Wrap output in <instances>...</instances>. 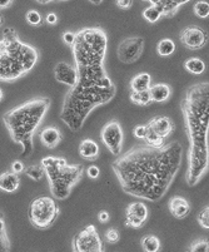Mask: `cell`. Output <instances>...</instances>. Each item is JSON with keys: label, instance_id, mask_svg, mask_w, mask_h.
Wrapping results in <instances>:
<instances>
[{"label": "cell", "instance_id": "6da1fadb", "mask_svg": "<svg viewBox=\"0 0 209 252\" xmlns=\"http://www.w3.org/2000/svg\"><path fill=\"white\" fill-rule=\"evenodd\" d=\"M107 35L100 28H86L75 33L73 44L77 83L64 99L60 118L73 132L82 129L95 107L109 103L117 88L104 68Z\"/></svg>", "mask_w": 209, "mask_h": 252}, {"label": "cell", "instance_id": "7a4b0ae2", "mask_svg": "<svg viewBox=\"0 0 209 252\" xmlns=\"http://www.w3.org/2000/svg\"><path fill=\"white\" fill-rule=\"evenodd\" d=\"M183 146L173 141L160 147L139 143L112 163L125 193L158 202L182 166Z\"/></svg>", "mask_w": 209, "mask_h": 252}, {"label": "cell", "instance_id": "3957f363", "mask_svg": "<svg viewBox=\"0 0 209 252\" xmlns=\"http://www.w3.org/2000/svg\"><path fill=\"white\" fill-rule=\"evenodd\" d=\"M208 82L193 84L185 91L180 107L189 138L187 182L196 186L208 172Z\"/></svg>", "mask_w": 209, "mask_h": 252}, {"label": "cell", "instance_id": "277c9868", "mask_svg": "<svg viewBox=\"0 0 209 252\" xmlns=\"http://www.w3.org/2000/svg\"><path fill=\"white\" fill-rule=\"evenodd\" d=\"M49 107L50 98L39 97L18 105L3 116L11 139L23 147V157H29L33 153V136Z\"/></svg>", "mask_w": 209, "mask_h": 252}, {"label": "cell", "instance_id": "5b68a950", "mask_svg": "<svg viewBox=\"0 0 209 252\" xmlns=\"http://www.w3.org/2000/svg\"><path fill=\"white\" fill-rule=\"evenodd\" d=\"M38 59V50L23 43L15 29H4L0 40V81L19 79L35 67Z\"/></svg>", "mask_w": 209, "mask_h": 252}, {"label": "cell", "instance_id": "8992f818", "mask_svg": "<svg viewBox=\"0 0 209 252\" xmlns=\"http://www.w3.org/2000/svg\"><path fill=\"white\" fill-rule=\"evenodd\" d=\"M49 181L50 192L59 201L69 197L72 189L82 180L84 167L82 164H69L60 157H45L40 162Z\"/></svg>", "mask_w": 209, "mask_h": 252}, {"label": "cell", "instance_id": "52a82bcc", "mask_svg": "<svg viewBox=\"0 0 209 252\" xmlns=\"http://www.w3.org/2000/svg\"><path fill=\"white\" fill-rule=\"evenodd\" d=\"M28 216L31 224L39 230L52 227L59 216V207L54 198L40 196L34 198L28 208Z\"/></svg>", "mask_w": 209, "mask_h": 252}, {"label": "cell", "instance_id": "ba28073f", "mask_svg": "<svg viewBox=\"0 0 209 252\" xmlns=\"http://www.w3.org/2000/svg\"><path fill=\"white\" fill-rule=\"evenodd\" d=\"M73 250L77 252H103L104 245L93 224L83 228L73 238Z\"/></svg>", "mask_w": 209, "mask_h": 252}, {"label": "cell", "instance_id": "9c48e42d", "mask_svg": "<svg viewBox=\"0 0 209 252\" xmlns=\"http://www.w3.org/2000/svg\"><path fill=\"white\" fill-rule=\"evenodd\" d=\"M144 50V39L142 36H130L124 39L117 48V57L124 64H133L141 58Z\"/></svg>", "mask_w": 209, "mask_h": 252}, {"label": "cell", "instance_id": "30bf717a", "mask_svg": "<svg viewBox=\"0 0 209 252\" xmlns=\"http://www.w3.org/2000/svg\"><path fill=\"white\" fill-rule=\"evenodd\" d=\"M100 137H102L105 147L110 152L116 156L120 155L121 150H123L124 133L121 125L118 121H110L109 123H107L100 132Z\"/></svg>", "mask_w": 209, "mask_h": 252}, {"label": "cell", "instance_id": "8fae6325", "mask_svg": "<svg viewBox=\"0 0 209 252\" xmlns=\"http://www.w3.org/2000/svg\"><path fill=\"white\" fill-rule=\"evenodd\" d=\"M179 38H180L182 44L190 50L202 49L206 47L207 42H208V35L206 32L197 25H189L183 29Z\"/></svg>", "mask_w": 209, "mask_h": 252}, {"label": "cell", "instance_id": "7c38bea8", "mask_svg": "<svg viewBox=\"0 0 209 252\" xmlns=\"http://www.w3.org/2000/svg\"><path fill=\"white\" fill-rule=\"evenodd\" d=\"M125 226L133 228H141L148 219V208L143 202H133L127 207Z\"/></svg>", "mask_w": 209, "mask_h": 252}, {"label": "cell", "instance_id": "4fadbf2b", "mask_svg": "<svg viewBox=\"0 0 209 252\" xmlns=\"http://www.w3.org/2000/svg\"><path fill=\"white\" fill-rule=\"evenodd\" d=\"M55 79L59 83H63L68 87H74L77 83V69L73 67L72 64L66 63V62H59L57 63L54 68Z\"/></svg>", "mask_w": 209, "mask_h": 252}, {"label": "cell", "instance_id": "5bb4252c", "mask_svg": "<svg viewBox=\"0 0 209 252\" xmlns=\"http://www.w3.org/2000/svg\"><path fill=\"white\" fill-rule=\"evenodd\" d=\"M147 127L150 128L155 134H158V136L165 139L173 132L174 128H176V125H174V122L169 117L158 116L154 117V118H151L147 123Z\"/></svg>", "mask_w": 209, "mask_h": 252}, {"label": "cell", "instance_id": "9a60e30c", "mask_svg": "<svg viewBox=\"0 0 209 252\" xmlns=\"http://www.w3.org/2000/svg\"><path fill=\"white\" fill-rule=\"evenodd\" d=\"M39 138H40L43 146L53 150L63 141V133L57 127H47L41 130L40 134H39Z\"/></svg>", "mask_w": 209, "mask_h": 252}, {"label": "cell", "instance_id": "2e32d148", "mask_svg": "<svg viewBox=\"0 0 209 252\" xmlns=\"http://www.w3.org/2000/svg\"><path fill=\"white\" fill-rule=\"evenodd\" d=\"M168 207L169 211H171V214L173 215L176 219H185V217L190 214L189 202L180 196L172 197L168 202Z\"/></svg>", "mask_w": 209, "mask_h": 252}, {"label": "cell", "instance_id": "e0dca14e", "mask_svg": "<svg viewBox=\"0 0 209 252\" xmlns=\"http://www.w3.org/2000/svg\"><path fill=\"white\" fill-rule=\"evenodd\" d=\"M148 1L160 9L163 17L172 18L178 13V9L183 4L188 3L189 0H148Z\"/></svg>", "mask_w": 209, "mask_h": 252}, {"label": "cell", "instance_id": "ac0fdd59", "mask_svg": "<svg viewBox=\"0 0 209 252\" xmlns=\"http://www.w3.org/2000/svg\"><path fill=\"white\" fill-rule=\"evenodd\" d=\"M20 177L14 172H4L0 175V189L6 193H13L19 189Z\"/></svg>", "mask_w": 209, "mask_h": 252}, {"label": "cell", "instance_id": "d6986e66", "mask_svg": "<svg viewBox=\"0 0 209 252\" xmlns=\"http://www.w3.org/2000/svg\"><path fill=\"white\" fill-rule=\"evenodd\" d=\"M79 155L82 156L84 159H88V161H94L99 156V146L96 142H94L93 139H83L79 144Z\"/></svg>", "mask_w": 209, "mask_h": 252}, {"label": "cell", "instance_id": "ffe728a7", "mask_svg": "<svg viewBox=\"0 0 209 252\" xmlns=\"http://www.w3.org/2000/svg\"><path fill=\"white\" fill-rule=\"evenodd\" d=\"M149 93H150L151 102L164 103L169 99V97H171L172 88L168 84L158 83L155 84V86H150Z\"/></svg>", "mask_w": 209, "mask_h": 252}, {"label": "cell", "instance_id": "44dd1931", "mask_svg": "<svg viewBox=\"0 0 209 252\" xmlns=\"http://www.w3.org/2000/svg\"><path fill=\"white\" fill-rule=\"evenodd\" d=\"M151 84V77L149 73H141L137 74L132 81H130V89L133 92H139V91H147L150 88Z\"/></svg>", "mask_w": 209, "mask_h": 252}, {"label": "cell", "instance_id": "7402d4cb", "mask_svg": "<svg viewBox=\"0 0 209 252\" xmlns=\"http://www.w3.org/2000/svg\"><path fill=\"white\" fill-rule=\"evenodd\" d=\"M142 249L146 252H158L162 249L160 240L154 235H146L141 240Z\"/></svg>", "mask_w": 209, "mask_h": 252}, {"label": "cell", "instance_id": "603a6c76", "mask_svg": "<svg viewBox=\"0 0 209 252\" xmlns=\"http://www.w3.org/2000/svg\"><path fill=\"white\" fill-rule=\"evenodd\" d=\"M184 68L192 74H203L206 70V63L201 58H189L184 62Z\"/></svg>", "mask_w": 209, "mask_h": 252}, {"label": "cell", "instance_id": "cb8c5ba5", "mask_svg": "<svg viewBox=\"0 0 209 252\" xmlns=\"http://www.w3.org/2000/svg\"><path fill=\"white\" fill-rule=\"evenodd\" d=\"M176 52V43L169 38L162 39L157 45V53L160 57H169Z\"/></svg>", "mask_w": 209, "mask_h": 252}, {"label": "cell", "instance_id": "d4e9b609", "mask_svg": "<svg viewBox=\"0 0 209 252\" xmlns=\"http://www.w3.org/2000/svg\"><path fill=\"white\" fill-rule=\"evenodd\" d=\"M10 241H9L8 233H6L5 221H4V215L0 211V251H10Z\"/></svg>", "mask_w": 209, "mask_h": 252}, {"label": "cell", "instance_id": "484cf974", "mask_svg": "<svg viewBox=\"0 0 209 252\" xmlns=\"http://www.w3.org/2000/svg\"><path fill=\"white\" fill-rule=\"evenodd\" d=\"M130 100L137 105H148L151 103L149 89L139 92H130Z\"/></svg>", "mask_w": 209, "mask_h": 252}, {"label": "cell", "instance_id": "4316f807", "mask_svg": "<svg viewBox=\"0 0 209 252\" xmlns=\"http://www.w3.org/2000/svg\"><path fill=\"white\" fill-rule=\"evenodd\" d=\"M143 17H144V19L147 20V22L157 23L158 20H159L160 18L163 17V14H162V11H160V9L158 8V6L150 4L148 8H146L143 10Z\"/></svg>", "mask_w": 209, "mask_h": 252}, {"label": "cell", "instance_id": "83f0119b", "mask_svg": "<svg viewBox=\"0 0 209 252\" xmlns=\"http://www.w3.org/2000/svg\"><path fill=\"white\" fill-rule=\"evenodd\" d=\"M24 172L27 173L28 177H30L31 180L34 181H41L43 180V177L45 176V172H44V168L40 166H38V164H33V166H29L27 167V168L24 169Z\"/></svg>", "mask_w": 209, "mask_h": 252}, {"label": "cell", "instance_id": "f1b7e54d", "mask_svg": "<svg viewBox=\"0 0 209 252\" xmlns=\"http://www.w3.org/2000/svg\"><path fill=\"white\" fill-rule=\"evenodd\" d=\"M144 143L149 144L151 147H160L164 144V138L159 137L158 134H155L150 128L147 127V134H146V138L143 139Z\"/></svg>", "mask_w": 209, "mask_h": 252}, {"label": "cell", "instance_id": "f546056e", "mask_svg": "<svg viewBox=\"0 0 209 252\" xmlns=\"http://www.w3.org/2000/svg\"><path fill=\"white\" fill-rule=\"evenodd\" d=\"M193 10H194V14L197 17L202 18V19H206V18L209 17V4L206 0H199L194 4L193 6Z\"/></svg>", "mask_w": 209, "mask_h": 252}, {"label": "cell", "instance_id": "4dcf8cb0", "mask_svg": "<svg viewBox=\"0 0 209 252\" xmlns=\"http://www.w3.org/2000/svg\"><path fill=\"white\" fill-rule=\"evenodd\" d=\"M25 19H27V22L29 23V24L34 25V27H38V25H40L41 23H43V18H41L40 13L36 10H34V9L27 11Z\"/></svg>", "mask_w": 209, "mask_h": 252}, {"label": "cell", "instance_id": "1f68e13d", "mask_svg": "<svg viewBox=\"0 0 209 252\" xmlns=\"http://www.w3.org/2000/svg\"><path fill=\"white\" fill-rule=\"evenodd\" d=\"M188 250L190 252H208V241L207 240H199V241L192 242Z\"/></svg>", "mask_w": 209, "mask_h": 252}, {"label": "cell", "instance_id": "d6a6232c", "mask_svg": "<svg viewBox=\"0 0 209 252\" xmlns=\"http://www.w3.org/2000/svg\"><path fill=\"white\" fill-rule=\"evenodd\" d=\"M197 220H198L199 224H201L202 227L207 228V230H208V228H209V207H208V206L203 207V210H202L201 212L198 214V217H197Z\"/></svg>", "mask_w": 209, "mask_h": 252}, {"label": "cell", "instance_id": "836d02e7", "mask_svg": "<svg viewBox=\"0 0 209 252\" xmlns=\"http://www.w3.org/2000/svg\"><path fill=\"white\" fill-rule=\"evenodd\" d=\"M105 238L109 244H116L119 241L120 235H119V231L117 228H109V230L105 232Z\"/></svg>", "mask_w": 209, "mask_h": 252}, {"label": "cell", "instance_id": "e575fe53", "mask_svg": "<svg viewBox=\"0 0 209 252\" xmlns=\"http://www.w3.org/2000/svg\"><path fill=\"white\" fill-rule=\"evenodd\" d=\"M133 134H134V137L137 139L143 141V139L146 138V134H147V126L139 125L137 126V127H134V129H133Z\"/></svg>", "mask_w": 209, "mask_h": 252}, {"label": "cell", "instance_id": "d590c367", "mask_svg": "<svg viewBox=\"0 0 209 252\" xmlns=\"http://www.w3.org/2000/svg\"><path fill=\"white\" fill-rule=\"evenodd\" d=\"M61 38H63V42L65 43L66 45L73 47V44H74L75 42V33L74 32H64Z\"/></svg>", "mask_w": 209, "mask_h": 252}, {"label": "cell", "instance_id": "8d00e7d4", "mask_svg": "<svg viewBox=\"0 0 209 252\" xmlns=\"http://www.w3.org/2000/svg\"><path fill=\"white\" fill-rule=\"evenodd\" d=\"M25 169V166L24 163H23L22 161H14L13 163H11V172H14V173H22V172H24Z\"/></svg>", "mask_w": 209, "mask_h": 252}, {"label": "cell", "instance_id": "74e56055", "mask_svg": "<svg viewBox=\"0 0 209 252\" xmlns=\"http://www.w3.org/2000/svg\"><path fill=\"white\" fill-rule=\"evenodd\" d=\"M99 173H100V169L96 166H94V164L93 166H89L88 168H87V175H88L90 178H93V180L99 177Z\"/></svg>", "mask_w": 209, "mask_h": 252}, {"label": "cell", "instance_id": "f35d334b", "mask_svg": "<svg viewBox=\"0 0 209 252\" xmlns=\"http://www.w3.org/2000/svg\"><path fill=\"white\" fill-rule=\"evenodd\" d=\"M133 5V0H117V6L120 9H130Z\"/></svg>", "mask_w": 209, "mask_h": 252}, {"label": "cell", "instance_id": "ab89813d", "mask_svg": "<svg viewBox=\"0 0 209 252\" xmlns=\"http://www.w3.org/2000/svg\"><path fill=\"white\" fill-rule=\"evenodd\" d=\"M45 22L50 25H54L58 23V17H57L55 13H49V14H47V17H45Z\"/></svg>", "mask_w": 209, "mask_h": 252}, {"label": "cell", "instance_id": "60d3db41", "mask_svg": "<svg viewBox=\"0 0 209 252\" xmlns=\"http://www.w3.org/2000/svg\"><path fill=\"white\" fill-rule=\"evenodd\" d=\"M109 219H110V216L107 211H100L99 214H98V220H99V222H102V223L108 222L109 221Z\"/></svg>", "mask_w": 209, "mask_h": 252}, {"label": "cell", "instance_id": "b9f144b4", "mask_svg": "<svg viewBox=\"0 0 209 252\" xmlns=\"http://www.w3.org/2000/svg\"><path fill=\"white\" fill-rule=\"evenodd\" d=\"M14 0H0V10L8 9L13 5Z\"/></svg>", "mask_w": 209, "mask_h": 252}, {"label": "cell", "instance_id": "7bdbcfd3", "mask_svg": "<svg viewBox=\"0 0 209 252\" xmlns=\"http://www.w3.org/2000/svg\"><path fill=\"white\" fill-rule=\"evenodd\" d=\"M36 1L40 4H48L50 3V1H55V0H36ZM60 1H65V0H60ZM66 1H68V0H66Z\"/></svg>", "mask_w": 209, "mask_h": 252}, {"label": "cell", "instance_id": "ee69618b", "mask_svg": "<svg viewBox=\"0 0 209 252\" xmlns=\"http://www.w3.org/2000/svg\"><path fill=\"white\" fill-rule=\"evenodd\" d=\"M90 1H91V3H93V4H100V3H102V1H103V0H90Z\"/></svg>", "mask_w": 209, "mask_h": 252}, {"label": "cell", "instance_id": "f6af8a7d", "mask_svg": "<svg viewBox=\"0 0 209 252\" xmlns=\"http://www.w3.org/2000/svg\"><path fill=\"white\" fill-rule=\"evenodd\" d=\"M3 98H4V92H3V89L0 88V100L3 99Z\"/></svg>", "mask_w": 209, "mask_h": 252}, {"label": "cell", "instance_id": "bcb514c9", "mask_svg": "<svg viewBox=\"0 0 209 252\" xmlns=\"http://www.w3.org/2000/svg\"><path fill=\"white\" fill-rule=\"evenodd\" d=\"M1 24H3V18H1V15H0V27H1Z\"/></svg>", "mask_w": 209, "mask_h": 252}, {"label": "cell", "instance_id": "7dc6e473", "mask_svg": "<svg viewBox=\"0 0 209 252\" xmlns=\"http://www.w3.org/2000/svg\"><path fill=\"white\" fill-rule=\"evenodd\" d=\"M146 1H148V0H146Z\"/></svg>", "mask_w": 209, "mask_h": 252}]
</instances>
